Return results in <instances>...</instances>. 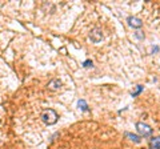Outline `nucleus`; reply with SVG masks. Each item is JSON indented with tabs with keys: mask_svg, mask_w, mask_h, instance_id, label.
<instances>
[{
	"mask_svg": "<svg viewBox=\"0 0 160 149\" xmlns=\"http://www.w3.org/2000/svg\"><path fill=\"white\" fill-rule=\"evenodd\" d=\"M47 88L50 89V91H59L61 88V81L59 79H52L50 83H48Z\"/></svg>",
	"mask_w": 160,
	"mask_h": 149,
	"instance_id": "obj_5",
	"label": "nucleus"
},
{
	"mask_svg": "<svg viewBox=\"0 0 160 149\" xmlns=\"http://www.w3.org/2000/svg\"><path fill=\"white\" fill-rule=\"evenodd\" d=\"M127 23H128V25L132 27V28H140L143 25V21L139 17H136V16H128Z\"/></svg>",
	"mask_w": 160,
	"mask_h": 149,
	"instance_id": "obj_4",
	"label": "nucleus"
},
{
	"mask_svg": "<svg viewBox=\"0 0 160 149\" xmlns=\"http://www.w3.org/2000/svg\"><path fill=\"white\" fill-rule=\"evenodd\" d=\"M90 39H91V41L95 43V44H98L101 41V39H103V33H101V31L99 28H95L91 31V33H90Z\"/></svg>",
	"mask_w": 160,
	"mask_h": 149,
	"instance_id": "obj_3",
	"label": "nucleus"
},
{
	"mask_svg": "<svg viewBox=\"0 0 160 149\" xmlns=\"http://www.w3.org/2000/svg\"><path fill=\"white\" fill-rule=\"evenodd\" d=\"M83 67H84V68H90V67H92V60H85V61L83 63Z\"/></svg>",
	"mask_w": 160,
	"mask_h": 149,
	"instance_id": "obj_10",
	"label": "nucleus"
},
{
	"mask_svg": "<svg viewBox=\"0 0 160 149\" xmlns=\"http://www.w3.org/2000/svg\"><path fill=\"white\" fill-rule=\"evenodd\" d=\"M59 116L58 113H56V111H53V109H45V111L42 113V121L47 125H53L56 124V121H58Z\"/></svg>",
	"mask_w": 160,
	"mask_h": 149,
	"instance_id": "obj_1",
	"label": "nucleus"
},
{
	"mask_svg": "<svg viewBox=\"0 0 160 149\" xmlns=\"http://www.w3.org/2000/svg\"><path fill=\"white\" fill-rule=\"evenodd\" d=\"M151 146L155 149H160V137H154L151 140Z\"/></svg>",
	"mask_w": 160,
	"mask_h": 149,
	"instance_id": "obj_8",
	"label": "nucleus"
},
{
	"mask_svg": "<svg viewBox=\"0 0 160 149\" xmlns=\"http://www.w3.org/2000/svg\"><path fill=\"white\" fill-rule=\"evenodd\" d=\"M124 136H125V137H128L131 141H133V143H136V144H139L140 141H141V140H140V137H139L138 135H133V133H131V132H125V133H124Z\"/></svg>",
	"mask_w": 160,
	"mask_h": 149,
	"instance_id": "obj_6",
	"label": "nucleus"
},
{
	"mask_svg": "<svg viewBox=\"0 0 160 149\" xmlns=\"http://www.w3.org/2000/svg\"><path fill=\"white\" fill-rule=\"evenodd\" d=\"M143 89H144V87H143V85H138V87H136V89H135V92H132V97L139 96L140 93L143 92Z\"/></svg>",
	"mask_w": 160,
	"mask_h": 149,
	"instance_id": "obj_9",
	"label": "nucleus"
},
{
	"mask_svg": "<svg viewBox=\"0 0 160 149\" xmlns=\"http://www.w3.org/2000/svg\"><path fill=\"white\" fill-rule=\"evenodd\" d=\"M136 129H138V133L143 137H148L152 135V128L149 125L144 124V122H136Z\"/></svg>",
	"mask_w": 160,
	"mask_h": 149,
	"instance_id": "obj_2",
	"label": "nucleus"
},
{
	"mask_svg": "<svg viewBox=\"0 0 160 149\" xmlns=\"http://www.w3.org/2000/svg\"><path fill=\"white\" fill-rule=\"evenodd\" d=\"M77 105H79V108L82 109L83 112H88V111H90V108H88V105H87V103H85V100H83V99L77 101Z\"/></svg>",
	"mask_w": 160,
	"mask_h": 149,
	"instance_id": "obj_7",
	"label": "nucleus"
}]
</instances>
